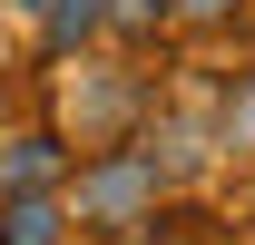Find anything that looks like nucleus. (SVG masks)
<instances>
[{"label":"nucleus","instance_id":"2","mask_svg":"<svg viewBox=\"0 0 255 245\" xmlns=\"http://www.w3.org/2000/svg\"><path fill=\"white\" fill-rule=\"evenodd\" d=\"M128 137L157 157V177H167V186H196V177L226 157V147H216V118H206V108H177V98H157L147 118L128 127Z\"/></svg>","mask_w":255,"mask_h":245},{"label":"nucleus","instance_id":"1","mask_svg":"<svg viewBox=\"0 0 255 245\" xmlns=\"http://www.w3.org/2000/svg\"><path fill=\"white\" fill-rule=\"evenodd\" d=\"M59 196H69V216H79L89 245H137L177 186L157 177V157L137 147V137H108V147H79V167H69Z\"/></svg>","mask_w":255,"mask_h":245},{"label":"nucleus","instance_id":"3","mask_svg":"<svg viewBox=\"0 0 255 245\" xmlns=\"http://www.w3.org/2000/svg\"><path fill=\"white\" fill-rule=\"evenodd\" d=\"M69 167H79V137L59 118L0 127V186H69Z\"/></svg>","mask_w":255,"mask_h":245},{"label":"nucleus","instance_id":"9","mask_svg":"<svg viewBox=\"0 0 255 245\" xmlns=\"http://www.w3.org/2000/svg\"><path fill=\"white\" fill-rule=\"evenodd\" d=\"M0 127H10V118H0Z\"/></svg>","mask_w":255,"mask_h":245},{"label":"nucleus","instance_id":"8","mask_svg":"<svg viewBox=\"0 0 255 245\" xmlns=\"http://www.w3.org/2000/svg\"><path fill=\"white\" fill-rule=\"evenodd\" d=\"M255 30V0H177V39H236Z\"/></svg>","mask_w":255,"mask_h":245},{"label":"nucleus","instance_id":"6","mask_svg":"<svg viewBox=\"0 0 255 245\" xmlns=\"http://www.w3.org/2000/svg\"><path fill=\"white\" fill-rule=\"evenodd\" d=\"M157 39H177V0H108V49L147 59Z\"/></svg>","mask_w":255,"mask_h":245},{"label":"nucleus","instance_id":"7","mask_svg":"<svg viewBox=\"0 0 255 245\" xmlns=\"http://www.w3.org/2000/svg\"><path fill=\"white\" fill-rule=\"evenodd\" d=\"M206 118H216V147H226V157H255V59L216 89V108H206Z\"/></svg>","mask_w":255,"mask_h":245},{"label":"nucleus","instance_id":"5","mask_svg":"<svg viewBox=\"0 0 255 245\" xmlns=\"http://www.w3.org/2000/svg\"><path fill=\"white\" fill-rule=\"evenodd\" d=\"M0 245H89L59 186H0Z\"/></svg>","mask_w":255,"mask_h":245},{"label":"nucleus","instance_id":"4","mask_svg":"<svg viewBox=\"0 0 255 245\" xmlns=\"http://www.w3.org/2000/svg\"><path fill=\"white\" fill-rule=\"evenodd\" d=\"M30 39H39V69H69L108 49V0H39L30 10Z\"/></svg>","mask_w":255,"mask_h":245}]
</instances>
